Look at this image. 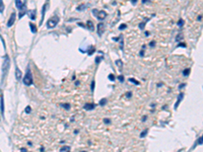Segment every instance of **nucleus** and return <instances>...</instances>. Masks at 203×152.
<instances>
[{
	"mask_svg": "<svg viewBox=\"0 0 203 152\" xmlns=\"http://www.w3.org/2000/svg\"><path fill=\"white\" fill-rule=\"evenodd\" d=\"M59 21V17L58 16H53L52 18H50V19L47 21V27H49V29H52V27H54L57 26Z\"/></svg>",
	"mask_w": 203,
	"mask_h": 152,
	"instance_id": "f257e3e1",
	"label": "nucleus"
},
{
	"mask_svg": "<svg viewBox=\"0 0 203 152\" xmlns=\"http://www.w3.org/2000/svg\"><path fill=\"white\" fill-rule=\"evenodd\" d=\"M92 13L96 15V17L98 18V19H104V18L107 16V12H106L105 10H100V11H98L96 9H93Z\"/></svg>",
	"mask_w": 203,
	"mask_h": 152,
	"instance_id": "f03ea898",
	"label": "nucleus"
},
{
	"mask_svg": "<svg viewBox=\"0 0 203 152\" xmlns=\"http://www.w3.org/2000/svg\"><path fill=\"white\" fill-rule=\"evenodd\" d=\"M24 82L26 85H32L33 84V76L32 74H31V71L27 69V72L26 74V76H24Z\"/></svg>",
	"mask_w": 203,
	"mask_h": 152,
	"instance_id": "7ed1b4c3",
	"label": "nucleus"
},
{
	"mask_svg": "<svg viewBox=\"0 0 203 152\" xmlns=\"http://www.w3.org/2000/svg\"><path fill=\"white\" fill-rule=\"evenodd\" d=\"M104 32H105V26H104V23H99V24H98V33H99V35L102 36L103 34H104Z\"/></svg>",
	"mask_w": 203,
	"mask_h": 152,
	"instance_id": "20e7f679",
	"label": "nucleus"
},
{
	"mask_svg": "<svg viewBox=\"0 0 203 152\" xmlns=\"http://www.w3.org/2000/svg\"><path fill=\"white\" fill-rule=\"evenodd\" d=\"M14 20H15V13H14V12H12L11 16H10V18H9V20H8V23H7V27H10L12 24H13Z\"/></svg>",
	"mask_w": 203,
	"mask_h": 152,
	"instance_id": "39448f33",
	"label": "nucleus"
},
{
	"mask_svg": "<svg viewBox=\"0 0 203 152\" xmlns=\"http://www.w3.org/2000/svg\"><path fill=\"white\" fill-rule=\"evenodd\" d=\"M3 66H4V67H3V69H4V68H5V71H4V73H6V72H7V69H8V68H9V58L7 57V56H6V57H5V60H4V64H3Z\"/></svg>",
	"mask_w": 203,
	"mask_h": 152,
	"instance_id": "423d86ee",
	"label": "nucleus"
},
{
	"mask_svg": "<svg viewBox=\"0 0 203 152\" xmlns=\"http://www.w3.org/2000/svg\"><path fill=\"white\" fill-rule=\"evenodd\" d=\"M15 5H16L17 8L21 9L26 6V1H20V0H16V1H15Z\"/></svg>",
	"mask_w": 203,
	"mask_h": 152,
	"instance_id": "0eeeda50",
	"label": "nucleus"
},
{
	"mask_svg": "<svg viewBox=\"0 0 203 152\" xmlns=\"http://www.w3.org/2000/svg\"><path fill=\"white\" fill-rule=\"evenodd\" d=\"M95 107H96L95 104H86L85 105H84V108L87 110V111H90V110H93Z\"/></svg>",
	"mask_w": 203,
	"mask_h": 152,
	"instance_id": "6e6552de",
	"label": "nucleus"
},
{
	"mask_svg": "<svg viewBox=\"0 0 203 152\" xmlns=\"http://www.w3.org/2000/svg\"><path fill=\"white\" fill-rule=\"evenodd\" d=\"M15 75H16V79L17 80H20L21 78V71L18 69V68L15 69Z\"/></svg>",
	"mask_w": 203,
	"mask_h": 152,
	"instance_id": "1a4fd4ad",
	"label": "nucleus"
},
{
	"mask_svg": "<svg viewBox=\"0 0 203 152\" xmlns=\"http://www.w3.org/2000/svg\"><path fill=\"white\" fill-rule=\"evenodd\" d=\"M184 97L183 94H179V97H178V101H177V102H176V104H175V108H178V105H179L180 101H182V97Z\"/></svg>",
	"mask_w": 203,
	"mask_h": 152,
	"instance_id": "9d476101",
	"label": "nucleus"
},
{
	"mask_svg": "<svg viewBox=\"0 0 203 152\" xmlns=\"http://www.w3.org/2000/svg\"><path fill=\"white\" fill-rule=\"evenodd\" d=\"M69 151H70V148L68 146H64L60 149V152H69Z\"/></svg>",
	"mask_w": 203,
	"mask_h": 152,
	"instance_id": "9b49d317",
	"label": "nucleus"
},
{
	"mask_svg": "<svg viewBox=\"0 0 203 152\" xmlns=\"http://www.w3.org/2000/svg\"><path fill=\"white\" fill-rule=\"evenodd\" d=\"M30 27H31V30H32L33 33H37V27L34 23H30Z\"/></svg>",
	"mask_w": 203,
	"mask_h": 152,
	"instance_id": "f8f14e48",
	"label": "nucleus"
},
{
	"mask_svg": "<svg viewBox=\"0 0 203 152\" xmlns=\"http://www.w3.org/2000/svg\"><path fill=\"white\" fill-rule=\"evenodd\" d=\"M116 64L119 66V68H120V70H122V67H123V63H122V61L121 60H117L116 61Z\"/></svg>",
	"mask_w": 203,
	"mask_h": 152,
	"instance_id": "ddd939ff",
	"label": "nucleus"
},
{
	"mask_svg": "<svg viewBox=\"0 0 203 152\" xmlns=\"http://www.w3.org/2000/svg\"><path fill=\"white\" fill-rule=\"evenodd\" d=\"M35 14H36V10H33L32 12H31V18H32V19H35L36 18Z\"/></svg>",
	"mask_w": 203,
	"mask_h": 152,
	"instance_id": "4468645a",
	"label": "nucleus"
},
{
	"mask_svg": "<svg viewBox=\"0 0 203 152\" xmlns=\"http://www.w3.org/2000/svg\"><path fill=\"white\" fill-rule=\"evenodd\" d=\"M129 81H131V82H132V83H135L136 85H139V82L137 81V80L133 79V78H129Z\"/></svg>",
	"mask_w": 203,
	"mask_h": 152,
	"instance_id": "2eb2a0df",
	"label": "nucleus"
},
{
	"mask_svg": "<svg viewBox=\"0 0 203 152\" xmlns=\"http://www.w3.org/2000/svg\"><path fill=\"white\" fill-rule=\"evenodd\" d=\"M61 105L65 108V110H69V108H70V105L68 104H61Z\"/></svg>",
	"mask_w": 203,
	"mask_h": 152,
	"instance_id": "dca6fc26",
	"label": "nucleus"
},
{
	"mask_svg": "<svg viewBox=\"0 0 203 152\" xmlns=\"http://www.w3.org/2000/svg\"><path fill=\"white\" fill-rule=\"evenodd\" d=\"M3 9H4V4H3L2 1H0V12H2Z\"/></svg>",
	"mask_w": 203,
	"mask_h": 152,
	"instance_id": "f3484780",
	"label": "nucleus"
},
{
	"mask_svg": "<svg viewBox=\"0 0 203 152\" xmlns=\"http://www.w3.org/2000/svg\"><path fill=\"white\" fill-rule=\"evenodd\" d=\"M182 39H183V35H182V34H180V35L177 37V39H176V40H177V42H179L180 40H182Z\"/></svg>",
	"mask_w": 203,
	"mask_h": 152,
	"instance_id": "a211bd4d",
	"label": "nucleus"
},
{
	"mask_svg": "<svg viewBox=\"0 0 203 152\" xmlns=\"http://www.w3.org/2000/svg\"><path fill=\"white\" fill-rule=\"evenodd\" d=\"M183 23H184V21H183V19H180L179 21H178V26H179L180 27L183 26Z\"/></svg>",
	"mask_w": 203,
	"mask_h": 152,
	"instance_id": "6ab92c4d",
	"label": "nucleus"
},
{
	"mask_svg": "<svg viewBox=\"0 0 203 152\" xmlns=\"http://www.w3.org/2000/svg\"><path fill=\"white\" fill-rule=\"evenodd\" d=\"M109 79H111L112 81H114V80H115V76L113 75V74H110V75H109Z\"/></svg>",
	"mask_w": 203,
	"mask_h": 152,
	"instance_id": "aec40b11",
	"label": "nucleus"
},
{
	"mask_svg": "<svg viewBox=\"0 0 203 152\" xmlns=\"http://www.w3.org/2000/svg\"><path fill=\"white\" fill-rule=\"evenodd\" d=\"M146 134H147V130H145L144 132L141 133V134H140V137H144V136H145Z\"/></svg>",
	"mask_w": 203,
	"mask_h": 152,
	"instance_id": "412c9836",
	"label": "nucleus"
},
{
	"mask_svg": "<svg viewBox=\"0 0 203 152\" xmlns=\"http://www.w3.org/2000/svg\"><path fill=\"white\" fill-rule=\"evenodd\" d=\"M106 102H107V101H106V100H103V101H101V102H100V104H101V105H104V104H106Z\"/></svg>",
	"mask_w": 203,
	"mask_h": 152,
	"instance_id": "4be33fe9",
	"label": "nucleus"
},
{
	"mask_svg": "<svg viewBox=\"0 0 203 152\" xmlns=\"http://www.w3.org/2000/svg\"><path fill=\"white\" fill-rule=\"evenodd\" d=\"M189 71H190V69H186L185 71H184V75H188Z\"/></svg>",
	"mask_w": 203,
	"mask_h": 152,
	"instance_id": "5701e85b",
	"label": "nucleus"
},
{
	"mask_svg": "<svg viewBox=\"0 0 203 152\" xmlns=\"http://www.w3.org/2000/svg\"><path fill=\"white\" fill-rule=\"evenodd\" d=\"M125 27H126V24H121V27H119L120 30H124Z\"/></svg>",
	"mask_w": 203,
	"mask_h": 152,
	"instance_id": "b1692460",
	"label": "nucleus"
},
{
	"mask_svg": "<svg viewBox=\"0 0 203 152\" xmlns=\"http://www.w3.org/2000/svg\"><path fill=\"white\" fill-rule=\"evenodd\" d=\"M95 89V81L92 82V90H93Z\"/></svg>",
	"mask_w": 203,
	"mask_h": 152,
	"instance_id": "393cba45",
	"label": "nucleus"
},
{
	"mask_svg": "<svg viewBox=\"0 0 203 152\" xmlns=\"http://www.w3.org/2000/svg\"><path fill=\"white\" fill-rule=\"evenodd\" d=\"M30 111H31V108L27 107V108H26V113H30Z\"/></svg>",
	"mask_w": 203,
	"mask_h": 152,
	"instance_id": "a878e982",
	"label": "nucleus"
},
{
	"mask_svg": "<svg viewBox=\"0 0 203 152\" xmlns=\"http://www.w3.org/2000/svg\"><path fill=\"white\" fill-rule=\"evenodd\" d=\"M100 61H101V57H96V63H99Z\"/></svg>",
	"mask_w": 203,
	"mask_h": 152,
	"instance_id": "bb28decb",
	"label": "nucleus"
},
{
	"mask_svg": "<svg viewBox=\"0 0 203 152\" xmlns=\"http://www.w3.org/2000/svg\"><path fill=\"white\" fill-rule=\"evenodd\" d=\"M104 122H105L106 124H109V123H110V120H109V119H105Z\"/></svg>",
	"mask_w": 203,
	"mask_h": 152,
	"instance_id": "cd10ccee",
	"label": "nucleus"
},
{
	"mask_svg": "<svg viewBox=\"0 0 203 152\" xmlns=\"http://www.w3.org/2000/svg\"><path fill=\"white\" fill-rule=\"evenodd\" d=\"M119 80H120V81H123V80H124V77L122 76V75H121V76H119Z\"/></svg>",
	"mask_w": 203,
	"mask_h": 152,
	"instance_id": "c85d7f7f",
	"label": "nucleus"
},
{
	"mask_svg": "<svg viewBox=\"0 0 203 152\" xmlns=\"http://www.w3.org/2000/svg\"><path fill=\"white\" fill-rule=\"evenodd\" d=\"M127 97H131V94H130V92H129V94H127Z\"/></svg>",
	"mask_w": 203,
	"mask_h": 152,
	"instance_id": "c756f323",
	"label": "nucleus"
}]
</instances>
